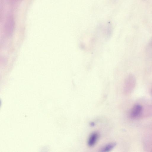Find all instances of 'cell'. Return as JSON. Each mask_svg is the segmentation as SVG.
I'll list each match as a JSON object with an SVG mask.
<instances>
[{"label": "cell", "mask_w": 152, "mask_h": 152, "mask_svg": "<svg viewBox=\"0 0 152 152\" xmlns=\"http://www.w3.org/2000/svg\"><path fill=\"white\" fill-rule=\"evenodd\" d=\"M99 134L97 132L92 133L88 138L87 143L89 147H93L96 144L99 138Z\"/></svg>", "instance_id": "cell-1"}, {"label": "cell", "mask_w": 152, "mask_h": 152, "mask_svg": "<svg viewBox=\"0 0 152 152\" xmlns=\"http://www.w3.org/2000/svg\"><path fill=\"white\" fill-rule=\"evenodd\" d=\"M142 110V107L140 104L135 105L132 109L130 116L132 118H135L141 114Z\"/></svg>", "instance_id": "cell-2"}, {"label": "cell", "mask_w": 152, "mask_h": 152, "mask_svg": "<svg viewBox=\"0 0 152 152\" xmlns=\"http://www.w3.org/2000/svg\"><path fill=\"white\" fill-rule=\"evenodd\" d=\"M116 145L115 142H113L109 143L103 147L101 151L104 152L110 151L115 147Z\"/></svg>", "instance_id": "cell-3"}]
</instances>
